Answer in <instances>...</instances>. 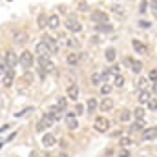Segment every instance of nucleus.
Returning a JSON list of instances; mask_svg holds the SVG:
<instances>
[{"label": "nucleus", "instance_id": "nucleus-1", "mask_svg": "<svg viewBox=\"0 0 157 157\" xmlns=\"http://www.w3.org/2000/svg\"><path fill=\"white\" fill-rule=\"evenodd\" d=\"M66 29L68 31H73V33H78L80 29H82V24H80V20H78L77 17H68V20H66Z\"/></svg>", "mask_w": 157, "mask_h": 157}, {"label": "nucleus", "instance_id": "nucleus-2", "mask_svg": "<svg viewBox=\"0 0 157 157\" xmlns=\"http://www.w3.org/2000/svg\"><path fill=\"white\" fill-rule=\"evenodd\" d=\"M4 60H6L7 68H15V66L18 64V57H17V53H15L13 49H7V51L4 53Z\"/></svg>", "mask_w": 157, "mask_h": 157}, {"label": "nucleus", "instance_id": "nucleus-3", "mask_svg": "<svg viewBox=\"0 0 157 157\" xmlns=\"http://www.w3.org/2000/svg\"><path fill=\"white\" fill-rule=\"evenodd\" d=\"M93 126H95V130H97V132L104 133V132H108V130H110V121H108L106 117H97Z\"/></svg>", "mask_w": 157, "mask_h": 157}, {"label": "nucleus", "instance_id": "nucleus-4", "mask_svg": "<svg viewBox=\"0 0 157 157\" xmlns=\"http://www.w3.org/2000/svg\"><path fill=\"white\" fill-rule=\"evenodd\" d=\"M18 62H20L24 68H31V66H33V53H31V51H22L20 57H18Z\"/></svg>", "mask_w": 157, "mask_h": 157}, {"label": "nucleus", "instance_id": "nucleus-5", "mask_svg": "<svg viewBox=\"0 0 157 157\" xmlns=\"http://www.w3.org/2000/svg\"><path fill=\"white\" fill-rule=\"evenodd\" d=\"M64 121H66V126H68L70 130H77V128H78V121H77V115H75L73 112H68V113L64 115Z\"/></svg>", "mask_w": 157, "mask_h": 157}, {"label": "nucleus", "instance_id": "nucleus-6", "mask_svg": "<svg viewBox=\"0 0 157 157\" xmlns=\"http://www.w3.org/2000/svg\"><path fill=\"white\" fill-rule=\"evenodd\" d=\"M91 20H93L95 24H104V22H108V15H106L104 11H101V9H95V11L91 13Z\"/></svg>", "mask_w": 157, "mask_h": 157}, {"label": "nucleus", "instance_id": "nucleus-7", "mask_svg": "<svg viewBox=\"0 0 157 157\" xmlns=\"http://www.w3.org/2000/svg\"><path fill=\"white\" fill-rule=\"evenodd\" d=\"M2 77H4L2 78V84H4L6 88H9V86L13 84V80H15V70H13V68H7Z\"/></svg>", "mask_w": 157, "mask_h": 157}, {"label": "nucleus", "instance_id": "nucleus-8", "mask_svg": "<svg viewBox=\"0 0 157 157\" xmlns=\"http://www.w3.org/2000/svg\"><path fill=\"white\" fill-rule=\"evenodd\" d=\"M39 64H40V70H44V71H53V62L48 59V55H40Z\"/></svg>", "mask_w": 157, "mask_h": 157}, {"label": "nucleus", "instance_id": "nucleus-9", "mask_svg": "<svg viewBox=\"0 0 157 157\" xmlns=\"http://www.w3.org/2000/svg\"><path fill=\"white\" fill-rule=\"evenodd\" d=\"M44 42H46V46H48V49H49V53H59V44L55 42L53 37H49V35H46V37H42Z\"/></svg>", "mask_w": 157, "mask_h": 157}, {"label": "nucleus", "instance_id": "nucleus-10", "mask_svg": "<svg viewBox=\"0 0 157 157\" xmlns=\"http://www.w3.org/2000/svg\"><path fill=\"white\" fill-rule=\"evenodd\" d=\"M155 137H157V128L155 126L143 130V141H155Z\"/></svg>", "mask_w": 157, "mask_h": 157}, {"label": "nucleus", "instance_id": "nucleus-11", "mask_svg": "<svg viewBox=\"0 0 157 157\" xmlns=\"http://www.w3.org/2000/svg\"><path fill=\"white\" fill-rule=\"evenodd\" d=\"M48 117L53 119V121H60V119H62V108H59V106H51V108L48 110Z\"/></svg>", "mask_w": 157, "mask_h": 157}, {"label": "nucleus", "instance_id": "nucleus-12", "mask_svg": "<svg viewBox=\"0 0 157 157\" xmlns=\"http://www.w3.org/2000/svg\"><path fill=\"white\" fill-rule=\"evenodd\" d=\"M53 122H55L53 119H49L48 115H46L44 119H40V121H39V124H37V130H39V132H44V130L51 128V124H53Z\"/></svg>", "mask_w": 157, "mask_h": 157}, {"label": "nucleus", "instance_id": "nucleus-13", "mask_svg": "<svg viewBox=\"0 0 157 157\" xmlns=\"http://www.w3.org/2000/svg\"><path fill=\"white\" fill-rule=\"evenodd\" d=\"M132 46H133V49H135L137 53H141V55H146V53H148V46L143 44V42H139V40H133Z\"/></svg>", "mask_w": 157, "mask_h": 157}, {"label": "nucleus", "instance_id": "nucleus-14", "mask_svg": "<svg viewBox=\"0 0 157 157\" xmlns=\"http://www.w3.org/2000/svg\"><path fill=\"white\" fill-rule=\"evenodd\" d=\"M51 29H57L59 26H60V18H59V15H49L48 17V22H46Z\"/></svg>", "mask_w": 157, "mask_h": 157}, {"label": "nucleus", "instance_id": "nucleus-15", "mask_svg": "<svg viewBox=\"0 0 157 157\" xmlns=\"http://www.w3.org/2000/svg\"><path fill=\"white\" fill-rule=\"evenodd\" d=\"M55 143H57V139H55V137H53L51 133H46V135L42 137V144H44L46 148H51V146H53Z\"/></svg>", "mask_w": 157, "mask_h": 157}, {"label": "nucleus", "instance_id": "nucleus-16", "mask_svg": "<svg viewBox=\"0 0 157 157\" xmlns=\"http://www.w3.org/2000/svg\"><path fill=\"white\" fill-rule=\"evenodd\" d=\"M68 99H73V101H77L78 99V86L77 84H71L70 88H68Z\"/></svg>", "mask_w": 157, "mask_h": 157}, {"label": "nucleus", "instance_id": "nucleus-17", "mask_svg": "<svg viewBox=\"0 0 157 157\" xmlns=\"http://www.w3.org/2000/svg\"><path fill=\"white\" fill-rule=\"evenodd\" d=\"M35 53H39L40 55H49V49H48V46H46V42L42 40V42H39L37 46H35Z\"/></svg>", "mask_w": 157, "mask_h": 157}, {"label": "nucleus", "instance_id": "nucleus-18", "mask_svg": "<svg viewBox=\"0 0 157 157\" xmlns=\"http://www.w3.org/2000/svg\"><path fill=\"white\" fill-rule=\"evenodd\" d=\"M112 110H113V101L104 97V101L101 102V112H112Z\"/></svg>", "mask_w": 157, "mask_h": 157}, {"label": "nucleus", "instance_id": "nucleus-19", "mask_svg": "<svg viewBox=\"0 0 157 157\" xmlns=\"http://www.w3.org/2000/svg\"><path fill=\"white\" fill-rule=\"evenodd\" d=\"M137 99H139V102H143V104H144V102H148V101L152 99V95H150V91H148V90H141Z\"/></svg>", "mask_w": 157, "mask_h": 157}, {"label": "nucleus", "instance_id": "nucleus-20", "mask_svg": "<svg viewBox=\"0 0 157 157\" xmlns=\"http://www.w3.org/2000/svg\"><path fill=\"white\" fill-rule=\"evenodd\" d=\"M144 130V122H143V119H139V122H135V124H132L130 126V132L133 133V132H143Z\"/></svg>", "mask_w": 157, "mask_h": 157}, {"label": "nucleus", "instance_id": "nucleus-21", "mask_svg": "<svg viewBox=\"0 0 157 157\" xmlns=\"http://www.w3.org/2000/svg\"><path fill=\"white\" fill-rule=\"evenodd\" d=\"M104 55H106V60H108V62H113V60H115V57H117V55H115V49H113V48H108Z\"/></svg>", "mask_w": 157, "mask_h": 157}, {"label": "nucleus", "instance_id": "nucleus-22", "mask_svg": "<svg viewBox=\"0 0 157 157\" xmlns=\"http://www.w3.org/2000/svg\"><path fill=\"white\" fill-rule=\"evenodd\" d=\"M130 62H132V71L133 73H139L143 70V62L141 60H130Z\"/></svg>", "mask_w": 157, "mask_h": 157}, {"label": "nucleus", "instance_id": "nucleus-23", "mask_svg": "<svg viewBox=\"0 0 157 157\" xmlns=\"http://www.w3.org/2000/svg\"><path fill=\"white\" fill-rule=\"evenodd\" d=\"M102 80H104V78H102L101 73H93V75H91V84H93V86H101Z\"/></svg>", "mask_w": 157, "mask_h": 157}, {"label": "nucleus", "instance_id": "nucleus-24", "mask_svg": "<svg viewBox=\"0 0 157 157\" xmlns=\"http://www.w3.org/2000/svg\"><path fill=\"white\" fill-rule=\"evenodd\" d=\"M46 22H48V17H46L44 13H40V15H39V20H37V24H39V28H40V29H44V28L48 26Z\"/></svg>", "mask_w": 157, "mask_h": 157}, {"label": "nucleus", "instance_id": "nucleus-25", "mask_svg": "<svg viewBox=\"0 0 157 157\" xmlns=\"http://www.w3.org/2000/svg\"><path fill=\"white\" fill-rule=\"evenodd\" d=\"M15 42H17V44H26V42H28V35H26V33H17V35H15Z\"/></svg>", "mask_w": 157, "mask_h": 157}, {"label": "nucleus", "instance_id": "nucleus-26", "mask_svg": "<svg viewBox=\"0 0 157 157\" xmlns=\"http://www.w3.org/2000/svg\"><path fill=\"white\" fill-rule=\"evenodd\" d=\"M130 117H132V112H130V110H121L119 121H130Z\"/></svg>", "mask_w": 157, "mask_h": 157}, {"label": "nucleus", "instance_id": "nucleus-27", "mask_svg": "<svg viewBox=\"0 0 157 157\" xmlns=\"http://www.w3.org/2000/svg\"><path fill=\"white\" fill-rule=\"evenodd\" d=\"M77 62H78V53H70V55H68V64L75 66Z\"/></svg>", "mask_w": 157, "mask_h": 157}, {"label": "nucleus", "instance_id": "nucleus-28", "mask_svg": "<svg viewBox=\"0 0 157 157\" xmlns=\"http://www.w3.org/2000/svg\"><path fill=\"white\" fill-rule=\"evenodd\" d=\"M86 106H88V112H90V113H93V112L97 110V101H95V99H90Z\"/></svg>", "mask_w": 157, "mask_h": 157}, {"label": "nucleus", "instance_id": "nucleus-29", "mask_svg": "<svg viewBox=\"0 0 157 157\" xmlns=\"http://www.w3.org/2000/svg\"><path fill=\"white\" fill-rule=\"evenodd\" d=\"M110 91H112V86H110V84H102V86H101V93H102L104 97L110 95Z\"/></svg>", "mask_w": 157, "mask_h": 157}, {"label": "nucleus", "instance_id": "nucleus-30", "mask_svg": "<svg viewBox=\"0 0 157 157\" xmlns=\"http://www.w3.org/2000/svg\"><path fill=\"white\" fill-rule=\"evenodd\" d=\"M57 106L64 110V108L68 106V99H66V97H59V101H57Z\"/></svg>", "mask_w": 157, "mask_h": 157}, {"label": "nucleus", "instance_id": "nucleus-31", "mask_svg": "<svg viewBox=\"0 0 157 157\" xmlns=\"http://www.w3.org/2000/svg\"><path fill=\"white\" fill-rule=\"evenodd\" d=\"M6 70H7V64H6V60H4V55L0 53V75H4Z\"/></svg>", "mask_w": 157, "mask_h": 157}, {"label": "nucleus", "instance_id": "nucleus-32", "mask_svg": "<svg viewBox=\"0 0 157 157\" xmlns=\"http://www.w3.org/2000/svg\"><path fill=\"white\" fill-rule=\"evenodd\" d=\"M113 84H115L117 88H121V86L124 84V77H122L121 73H119V75H115V80H113Z\"/></svg>", "mask_w": 157, "mask_h": 157}, {"label": "nucleus", "instance_id": "nucleus-33", "mask_svg": "<svg viewBox=\"0 0 157 157\" xmlns=\"http://www.w3.org/2000/svg\"><path fill=\"white\" fill-rule=\"evenodd\" d=\"M97 28H99V31H112V29H113L112 26H108V22H104V24H97Z\"/></svg>", "mask_w": 157, "mask_h": 157}, {"label": "nucleus", "instance_id": "nucleus-34", "mask_svg": "<svg viewBox=\"0 0 157 157\" xmlns=\"http://www.w3.org/2000/svg\"><path fill=\"white\" fill-rule=\"evenodd\" d=\"M133 115H135V119H144V110L143 108H135Z\"/></svg>", "mask_w": 157, "mask_h": 157}, {"label": "nucleus", "instance_id": "nucleus-35", "mask_svg": "<svg viewBox=\"0 0 157 157\" xmlns=\"http://www.w3.org/2000/svg\"><path fill=\"white\" fill-rule=\"evenodd\" d=\"M148 108H150V112H155V110H157V102H155V99H154V97L148 101Z\"/></svg>", "mask_w": 157, "mask_h": 157}, {"label": "nucleus", "instance_id": "nucleus-36", "mask_svg": "<svg viewBox=\"0 0 157 157\" xmlns=\"http://www.w3.org/2000/svg\"><path fill=\"white\" fill-rule=\"evenodd\" d=\"M106 71H108L110 75H119V73H121V70H119V66H112V68H110V70H106Z\"/></svg>", "mask_w": 157, "mask_h": 157}, {"label": "nucleus", "instance_id": "nucleus-37", "mask_svg": "<svg viewBox=\"0 0 157 157\" xmlns=\"http://www.w3.org/2000/svg\"><path fill=\"white\" fill-rule=\"evenodd\" d=\"M146 7H148V2H146V0H143V2L139 4V11H141V13H146V11H148Z\"/></svg>", "mask_w": 157, "mask_h": 157}, {"label": "nucleus", "instance_id": "nucleus-38", "mask_svg": "<svg viewBox=\"0 0 157 157\" xmlns=\"http://www.w3.org/2000/svg\"><path fill=\"white\" fill-rule=\"evenodd\" d=\"M132 143H133V141H132L130 137H122V139H121V146H130Z\"/></svg>", "mask_w": 157, "mask_h": 157}, {"label": "nucleus", "instance_id": "nucleus-39", "mask_svg": "<svg viewBox=\"0 0 157 157\" xmlns=\"http://www.w3.org/2000/svg\"><path fill=\"white\" fill-rule=\"evenodd\" d=\"M130 155H132V154H130L126 148H121V150H119V155H117V157H130Z\"/></svg>", "mask_w": 157, "mask_h": 157}, {"label": "nucleus", "instance_id": "nucleus-40", "mask_svg": "<svg viewBox=\"0 0 157 157\" xmlns=\"http://www.w3.org/2000/svg\"><path fill=\"white\" fill-rule=\"evenodd\" d=\"M146 84H148V80H146V78H141V80H139V84H137V86H139V88H141V90H146Z\"/></svg>", "mask_w": 157, "mask_h": 157}, {"label": "nucleus", "instance_id": "nucleus-41", "mask_svg": "<svg viewBox=\"0 0 157 157\" xmlns=\"http://www.w3.org/2000/svg\"><path fill=\"white\" fill-rule=\"evenodd\" d=\"M75 112H77L75 115H80V113H84V106H82V104H77V108H75Z\"/></svg>", "mask_w": 157, "mask_h": 157}, {"label": "nucleus", "instance_id": "nucleus-42", "mask_svg": "<svg viewBox=\"0 0 157 157\" xmlns=\"http://www.w3.org/2000/svg\"><path fill=\"white\" fill-rule=\"evenodd\" d=\"M150 7H152V13L155 15V13H157V0H152V4H150Z\"/></svg>", "mask_w": 157, "mask_h": 157}, {"label": "nucleus", "instance_id": "nucleus-43", "mask_svg": "<svg viewBox=\"0 0 157 157\" xmlns=\"http://www.w3.org/2000/svg\"><path fill=\"white\" fill-rule=\"evenodd\" d=\"M112 9H113V11H115L117 15H124V11H122V7H119V6H113Z\"/></svg>", "mask_w": 157, "mask_h": 157}, {"label": "nucleus", "instance_id": "nucleus-44", "mask_svg": "<svg viewBox=\"0 0 157 157\" xmlns=\"http://www.w3.org/2000/svg\"><path fill=\"white\" fill-rule=\"evenodd\" d=\"M155 77H157V71H155V70H152V71H150V80H152V82H155Z\"/></svg>", "mask_w": 157, "mask_h": 157}, {"label": "nucleus", "instance_id": "nucleus-45", "mask_svg": "<svg viewBox=\"0 0 157 157\" xmlns=\"http://www.w3.org/2000/svg\"><path fill=\"white\" fill-rule=\"evenodd\" d=\"M139 24H141L143 28H150V26H152V24H150V22H146V20H143V22H139Z\"/></svg>", "mask_w": 157, "mask_h": 157}, {"label": "nucleus", "instance_id": "nucleus-46", "mask_svg": "<svg viewBox=\"0 0 157 157\" xmlns=\"http://www.w3.org/2000/svg\"><path fill=\"white\" fill-rule=\"evenodd\" d=\"M31 157H39V154H31Z\"/></svg>", "mask_w": 157, "mask_h": 157}, {"label": "nucleus", "instance_id": "nucleus-47", "mask_svg": "<svg viewBox=\"0 0 157 157\" xmlns=\"http://www.w3.org/2000/svg\"><path fill=\"white\" fill-rule=\"evenodd\" d=\"M59 157H68V155H66V154H60V155H59Z\"/></svg>", "mask_w": 157, "mask_h": 157}]
</instances>
